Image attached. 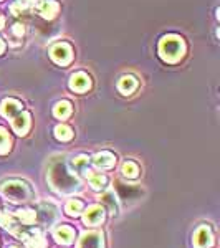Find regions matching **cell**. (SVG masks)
I'll list each match as a JSON object with an SVG mask.
<instances>
[{
  "label": "cell",
  "mask_w": 220,
  "mask_h": 248,
  "mask_svg": "<svg viewBox=\"0 0 220 248\" xmlns=\"http://www.w3.org/2000/svg\"><path fill=\"white\" fill-rule=\"evenodd\" d=\"M48 181L55 190L62 192V194H71V192L79 189L78 177L68 169L63 159H57L51 162L50 169H48Z\"/></svg>",
  "instance_id": "1"
},
{
  "label": "cell",
  "mask_w": 220,
  "mask_h": 248,
  "mask_svg": "<svg viewBox=\"0 0 220 248\" xmlns=\"http://www.w3.org/2000/svg\"><path fill=\"white\" fill-rule=\"evenodd\" d=\"M159 53L166 62H177L184 55V42L177 35H167L159 43Z\"/></svg>",
  "instance_id": "2"
},
{
  "label": "cell",
  "mask_w": 220,
  "mask_h": 248,
  "mask_svg": "<svg viewBox=\"0 0 220 248\" xmlns=\"http://www.w3.org/2000/svg\"><path fill=\"white\" fill-rule=\"evenodd\" d=\"M2 194L10 202H25L31 197V190L25 182L10 181L2 186Z\"/></svg>",
  "instance_id": "3"
},
{
  "label": "cell",
  "mask_w": 220,
  "mask_h": 248,
  "mask_svg": "<svg viewBox=\"0 0 220 248\" xmlns=\"http://www.w3.org/2000/svg\"><path fill=\"white\" fill-rule=\"evenodd\" d=\"M51 58H53L55 63L65 66L73 58V50H71V46L68 43H58V45L51 48Z\"/></svg>",
  "instance_id": "4"
},
{
  "label": "cell",
  "mask_w": 220,
  "mask_h": 248,
  "mask_svg": "<svg viewBox=\"0 0 220 248\" xmlns=\"http://www.w3.org/2000/svg\"><path fill=\"white\" fill-rule=\"evenodd\" d=\"M37 217H40L43 225H51L55 220L58 218V209L55 203H50V202H43L38 205V214Z\"/></svg>",
  "instance_id": "5"
},
{
  "label": "cell",
  "mask_w": 220,
  "mask_h": 248,
  "mask_svg": "<svg viewBox=\"0 0 220 248\" xmlns=\"http://www.w3.org/2000/svg\"><path fill=\"white\" fill-rule=\"evenodd\" d=\"M212 242H214V238H212V232L209 227H201V229H197L194 235V247L195 248H209L212 245Z\"/></svg>",
  "instance_id": "6"
},
{
  "label": "cell",
  "mask_w": 220,
  "mask_h": 248,
  "mask_svg": "<svg viewBox=\"0 0 220 248\" xmlns=\"http://www.w3.org/2000/svg\"><path fill=\"white\" fill-rule=\"evenodd\" d=\"M103 218H105V210L99 205L88 207V210L83 215V220H85L86 225H98V223L103 222Z\"/></svg>",
  "instance_id": "7"
},
{
  "label": "cell",
  "mask_w": 220,
  "mask_h": 248,
  "mask_svg": "<svg viewBox=\"0 0 220 248\" xmlns=\"http://www.w3.org/2000/svg\"><path fill=\"white\" fill-rule=\"evenodd\" d=\"M90 86H91L90 77H88L86 73H83V71H78V73H75L73 77H71V79H70V88L73 91H78V93H83V91H86Z\"/></svg>",
  "instance_id": "8"
},
{
  "label": "cell",
  "mask_w": 220,
  "mask_h": 248,
  "mask_svg": "<svg viewBox=\"0 0 220 248\" xmlns=\"http://www.w3.org/2000/svg\"><path fill=\"white\" fill-rule=\"evenodd\" d=\"M20 111H22V103L17 101V99H3L2 106H0V113H2L3 118L12 119L14 116H17Z\"/></svg>",
  "instance_id": "9"
},
{
  "label": "cell",
  "mask_w": 220,
  "mask_h": 248,
  "mask_svg": "<svg viewBox=\"0 0 220 248\" xmlns=\"http://www.w3.org/2000/svg\"><path fill=\"white\" fill-rule=\"evenodd\" d=\"M78 248H103V235L98 232H88L79 240Z\"/></svg>",
  "instance_id": "10"
},
{
  "label": "cell",
  "mask_w": 220,
  "mask_h": 248,
  "mask_svg": "<svg viewBox=\"0 0 220 248\" xmlns=\"http://www.w3.org/2000/svg\"><path fill=\"white\" fill-rule=\"evenodd\" d=\"M20 237L23 238V242H25L27 248H45L47 247L45 238H43V235L40 233L38 230L29 232V233H25V232H23Z\"/></svg>",
  "instance_id": "11"
},
{
  "label": "cell",
  "mask_w": 220,
  "mask_h": 248,
  "mask_svg": "<svg viewBox=\"0 0 220 248\" xmlns=\"http://www.w3.org/2000/svg\"><path fill=\"white\" fill-rule=\"evenodd\" d=\"M12 127H14V131L17 134L23 136L30 127V114L20 111V113L17 116H14V119H12Z\"/></svg>",
  "instance_id": "12"
},
{
  "label": "cell",
  "mask_w": 220,
  "mask_h": 248,
  "mask_svg": "<svg viewBox=\"0 0 220 248\" xmlns=\"http://www.w3.org/2000/svg\"><path fill=\"white\" fill-rule=\"evenodd\" d=\"M58 9L60 5L53 0H42V2L37 3V12L43 18H53L58 14Z\"/></svg>",
  "instance_id": "13"
},
{
  "label": "cell",
  "mask_w": 220,
  "mask_h": 248,
  "mask_svg": "<svg viewBox=\"0 0 220 248\" xmlns=\"http://www.w3.org/2000/svg\"><path fill=\"white\" fill-rule=\"evenodd\" d=\"M93 162H94V166L98 167V169H111V167L114 166V162H116V157L111 153H99V154H96L94 157H93Z\"/></svg>",
  "instance_id": "14"
},
{
  "label": "cell",
  "mask_w": 220,
  "mask_h": 248,
  "mask_svg": "<svg viewBox=\"0 0 220 248\" xmlns=\"http://www.w3.org/2000/svg\"><path fill=\"white\" fill-rule=\"evenodd\" d=\"M53 237H55V240H57L58 243H65V245H68V243L73 242L75 232H73V229H70V227L62 225V227H58V229L53 232Z\"/></svg>",
  "instance_id": "15"
},
{
  "label": "cell",
  "mask_w": 220,
  "mask_h": 248,
  "mask_svg": "<svg viewBox=\"0 0 220 248\" xmlns=\"http://www.w3.org/2000/svg\"><path fill=\"white\" fill-rule=\"evenodd\" d=\"M101 202L105 203V205H108V210H110V214L118 215L119 205H118V199H116V195H114L113 190L105 192V194H103V197H101Z\"/></svg>",
  "instance_id": "16"
},
{
  "label": "cell",
  "mask_w": 220,
  "mask_h": 248,
  "mask_svg": "<svg viewBox=\"0 0 220 248\" xmlns=\"http://www.w3.org/2000/svg\"><path fill=\"white\" fill-rule=\"evenodd\" d=\"M136 86H138V81H136V78L131 77V75L123 77L121 81H119V85H118L119 91H121L123 94H131L136 90Z\"/></svg>",
  "instance_id": "17"
},
{
  "label": "cell",
  "mask_w": 220,
  "mask_h": 248,
  "mask_svg": "<svg viewBox=\"0 0 220 248\" xmlns=\"http://www.w3.org/2000/svg\"><path fill=\"white\" fill-rule=\"evenodd\" d=\"M116 186H118V192H119V197H121V199H125L126 195H127V199H138L139 194H141V190H139L138 187H134V186H129L127 189L123 186L121 182H118ZM127 199H126V201H127Z\"/></svg>",
  "instance_id": "18"
},
{
  "label": "cell",
  "mask_w": 220,
  "mask_h": 248,
  "mask_svg": "<svg viewBox=\"0 0 220 248\" xmlns=\"http://www.w3.org/2000/svg\"><path fill=\"white\" fill-rule=\"evenodd\" d=\"M53 114L60 119H65L71 114V103L70 101H60L53 108Z\"/></svg>",
  "instance_id": "19"
},
{
  "label": "cell",
  "mask_w": 220,
  "mask_h": 248,
  "mask_svg": "<svg viewBox=\"0 0 220 248\" xmlns=\"http://www.w3.org/2000/svg\"><path fill=\"white\" fill-rule=\"evenodd\" d=\"M88 175V181H90L91 187L94 190H101L106 187V177L101 174H86Z\"/></svg>",
  "instance_id": "20"
},
{
  "label": "cell",
  "mask_w": 220,
  "mask_h": 248,
  "mask_svg": "<svg viewBox=\"0 0 220 248\" xmlns=\"http://www.w3.org/2000/svg\"><path fill=\"white\" fill-rule=\"evenodd\" d=\"M15 217H17L18 220H22L23 225H31V223L35 222V218H37V214H35L33 210L25 209V210H18Z\"/></svg>",
  "instance_id": "21"
},
{
  "label": "cell",
  "mask_w": 220,
  "mask_h": 248,
  "mask_svg": "<svg viewBox=\"0 0 220 248\" xmlns=\"http://www.w3.org/2000/svg\"><path fill=\"white\" fill-rule=\"evenodd\" d=\"M55 136H57V139H60V141H70L73 138V131L68 126H65V124H60V126L55 127Z\"/></svg>",
  "instance_id": "22"
},
{
  "label": "cell",
  "mask_w": 220,
  "mask_h": 248,
  "mask_svg": "<svg viewBox=\"0 0 220 248\" xmlns=\"http://www.w3.org/2000/svg\"><path fill=\"white\" fill-rule=\"evenodd\" d=\"M0 225L3 227V229L14 232V233H17V223H15V218L12 217V215L5 214V215H0Z\"/></svg>",
  "instance_id": "23"
},
{
  "label": "cell",
  "mask_w": 220,
  "mask_h": 248,
  "mask_svg": "<svg viewBox=\"0 0 220 248\" xmlns=\"http://www.w3.org/2000/svg\"><path fill=\"white\" fill-rule=\"evenodd\" d=\"M10 151V138L3 127H0V154H5Z\"/></svg>",
  "instance_id": "24"
},
{
  "label": "cell",
  "mask_w": 220,
  "mask_h": 248,
  "mask_svg": "<svg viewBox=\"0 0 220 248\" xmlns=\"http://www.w3.org/2000/svg\"><path fill=\"white\" fill-rule=\"evenodd\" d=\"M65 210H66V214H68V215H73V217H75V215H79V214H81L83 203L79 202V201H75V199H73V201H70V202L66 203Z\"/></svg>",
  "instance_id": "25"
},
{
  "label": "cell",
  "mask_w": 220,
  "mask_h": 248,
  "mask_svg": "<svg viewBox=\"0 0 220 248\" xmlns=\"http://www.w3.org/2000/svg\"><path fill=\"white\" fill-rule=\"evenodd\" d=\"M123 174L129 179H134V177H138V174H139V167L136 166L134 162H126L125 166H123Z\"/></svg>",
  "instance_id": "26"
},
{
  "label": "cell",
  "mask_w": 220,
  "mask_h": 248,
  "mask_svg": "<svg viewBox=\"0 0 220 248\" xmlns=\"http://www.w3.org/2000/svg\"><path fill=\"white\" fill-rule=\"evenodd\" d=\"M88 164H90V157H88V155H78V157H75V161H73L75 169L81 170V172L86 170Z\"/></svg>",
  "instance_id": "27"
},
{
  "label": "cell",
  "mask_w": 220,
  "mask_h": 248,
  "mask_svg": "<svg viewBox=\"0 0 220 248\" xmlns=\"http://www.w3.org/2000/svg\"><path fill=\"white\" fill-rule=\"evenodd\" d=\"M14 33L17 35V37H22V35H23V27L18 25V23H17V25H14Z\"/></svg>",
  "instance_id": "28"
},
{
  "label": "cell",
  "mask_w": 220,
  "mask_h": 248,
  "mask_svg": "<svg viewBox=\"0 0 220 248\" xmlns=\"http://www.w3.org/2000/svg\"><path fill=\"white\" fill-rule=\"evenodd\" d=\"M3 50H5V45H3V42L0 40V55L3 53Z\"/></svg>",
  "instance_id": "29"
},
{
  "label": "cell",
  "mask_w": 220,
  "mask_h": 248,
  "mask_svg": "<svg viewBox=\"0 0 220 248\" xmlns=\"http://www.w3.org/2000/svg\"><path fill=\"white\" fill-rule=\"evenodd\" d=\"M12 248H17V247H12Z\"/></svg>",
  "instance_id": "30"
}]
</instances>
